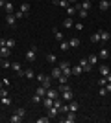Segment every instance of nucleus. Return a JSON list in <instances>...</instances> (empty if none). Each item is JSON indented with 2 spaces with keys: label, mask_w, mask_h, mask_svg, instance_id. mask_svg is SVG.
Returning <instances> with one entry per match:
<instances>
[{
  "label": "nucleus",
  "mask_w": 111,
  "mask_h": 123,
  "mask_svg": "<svg viewBox=\"0 0 111 123\" xmlns=\"http://www.w3.org/2000/svg\"><path fill=\"white\" fill-rule=\"evenodd\" d=\"M74 28H76V30H83V24H81V22H76V24H74Z\"/></svg>",
  "instance_id": "obj_47"
},
{
  "label": "nucleus",
  "mask_w": 111,
  "mask_h": 123,
  "mask_svg": "<svg viewBox=\"0 0 111 123\" xmlns=\"http://www.w3.org/2000/svg\"><path fill=\"white\" fill-rule=\"evenodd\" d=\"M52 4L54 6H59V7H69V0H52Z\"/></svg>",
  "instance_id": "obj_15"
},
{
  "label": "nucleus",
  "mask_w": 111,
  "mask_h": 123,
  "mask_svg": "<svg viewBox=\"0 0 111 123\" xmlns=\"http://www.w3.org/2000/svg\"><path fill=\"white\" fill-rule=\"evenodd\" d=\"M87 59H89V62H91V64H93V66H95L96 62H98V55H89V57H87Z\"/></svg>",
  "instance_id": "obj_36"
},
{
  "label": "nucleus",
  "mask_w": 111,
  "mask_h": 123,
  "mask_svg": "<svg viewBox=\"0 0 111 123\" xmlns=\"http://www.w3.org/2000/svg\"><path fill=\"white\" fill-rule=\"evenodd\" d=\"M74 98V94H72V90H65V92H61V99H63L65 103H69L70 99Z\"/></svg>",
  "instance_id": "obj_7"
},
{
  "label": "nucleus",
  "mask_w": 111,
  "mask_h": 123,
  "mask_svg": "<svg viewBox=\"0 0 111 123\" xmlns=\"http://www.w3.org/2000/svg\"><path fill=\"white\" fill-rule=\"evenodd\" d=\"M80 6H81V9H87V11H89L91 7H93V2H91V0H83Z\"/></svg>",
  "instance_id": "obj_20"
},
{
  "label": "nucleus",
  "mask_w": 111,
  "mask_h": 123,
  "mask_svg": "<svg viewBox=\"0 0 111 123\" xmlns=\"http://www.w3.org/2000/svg\"><path fill=\"white\" fill-rule=\"evenodd\" d=\"M63 121L65 123H74L76 121V112H70L69 110V112H67V118H63Z\"/></svg>",
  "instance_id": "obj_13"
},
{
  "label": "nucleus",
  "mask_w": 111,
  "mask_h": 123,
  "mask_svg": "<svg viewBox=\"0 0 111 123\" xmlns=\"http://www.w3.org/2000/svg\"><path fill=\"white\" fill-rule=\"evenodd\" d=\"M59 114H61V112H59V108H56V107L46 108V116H48V118H58Z\"/></svg>",
  "instance_id": "obj_5"
},
{
  "label": "nucleus",
  "mask_w": 111,
  "mask_h": 123,
  "mask_svg": "<svg viewBox=\"0 0 111 123\" xmlns=\"http://www.w3.org/2000/svg\"><path fill=\"white\" fill-rule=\"evenodd\" d=\"M54 37H56V41H58V42L65 41V39H63V33H61V31H56V30H54Z\"/></svg>",
  "instance_id": "obj_31"
},
{
  "label": "nucleus",
  "mask_w": 111,
  "mask_h": 123,
  "mask_svg": "<svg viewBox=\"0 0 111 123\" xmlns=\"http://www.w3.org/2000/svg\"><path fill=\"white\" fill-rule=\"evenodd\" d=\"M2 86H4V83H2V81H0V88H2Z\"/></svg>",
  "instance_id": "obj_54"
},
{
  "label": "nucleus",
  "mask_w": 111,
  "mask_h": 123,
  "mask_svg": "<svg viewBox=\"0 0 111 123\" xmlns=\"http://www.w3.org/2000/svg\"><path fill=\"white\" fill-rule=\"evenodd\" d=\"M4 9H6V13H15V11H13V4H11V2H6Z\"/></svg>",
  "instance_id": "obj_32"
},
{
  "label": "nucleus",
  "mask_w": 111,
  "mask_h": 123,
  "mask_svg": "<svg viewBox=\"0 0 111 123\" xmlns=\"http://www.w3.org/2000/svg\"><path fill=\"white\" fill-rule=\"evenodd\" d=\"M32 101H33V103H41V101H43V98L39 96V94H35V96L32 98Z\"/></svg>",
  "instance_id": "obj_42"
},
{
  "label": "nucleus",
  "mask_w": 111,
  "mask_h": 123,
  "mask_svg": "<svg viewBox=\"0 0 111 123\" xmlns=\"http://www.w3.org/2000/svg\"><path fill=\"white\" fill-rule=\"evenodd\" d=\"M2 61H4V57H2V55H0V64H2Z\"/></svg>",
  "instance_id": "obj_53"
},
{
  "label": "nucleus",
  "mask_w": 111,
  "mask_h": 123,
  "mask_svg": "<svg viewBox=\"0 0 111 123\" xmlns=\"http://www.w3.org/2000/svg\"><path fill=\"white\" fill-rule=\"evenodd\" d=\"M13 15H15V18H17V20H19V18H24V17H26V15H24V13H22L21 9H19V11H15Z\"/></svg>",
  "instance_id": "obj_38"
},
{
  "label": "nucleus",
  "mask_w": 111,
  "mask_h": 123,
  "mask_svg": "<svg viewBox=\"0 0 111 123\" xmlns=\"http://www.w3.org/2000/svg\"><path fill=\"white\" fill-rule=\"evenodd\" d=\"M15 114H19V116H26V108H22V107H19V108H15Z\"/></svg>",
  "instance_id": "obj_35"
},
{
  "label": "nucleus",
  "mask_w": 111,
  "mask_h": 123,
  "mask_svg": "<svg viewBox=\"0 0 111 123\" xmlns=\"http://www.w3.org/2000/svg\"><path fill=\"white\" fill-rule=\"evenodd\" d=\"M106 90H107V94L111 92V83H107V85H106Z\"/></svg>",
  "instance_id": "obj_49"
},
{
  "label": "nucleus",
  "mask_w": 111,
  "mask_h": 123,
  "mask_svg": "<svg viewBox=\"0 0 111 123\" xmlns=\"http://www.w3.org/2000/svg\"><path fill=\"white\" fill-rule=\"evenodd\" d=\"M109 7H111V0H109Z\"/></svg>",
  "instance_id": "obj_56"
},
{
  "label": "nucleus",
  "mask_w": 111,
  "mask_h": 123,
  "mask_svg": "<svg viewBox=\"0 0 111 123\" xmlns=\"http://www.w3.org/2000/svg\"><path fill=\"white\" fill-rule=\"evenodd\" d=\"M46 61L50 62V64H56V55H54V53H46Z\"/></svg>",
  "instance_id": "obj_33"
},
{
  "label": "nucleus",
  "mask_w": 111,
  "mask_h": 123,
  "mask_svg": "<svg viewBox=\"0 0 111 123\" xmlns=\"http://www.w3.org/2000/svg\"><path fill=\"white\" fill-rule=\"evenodd\" d=\"M65 90H70V86H69V85H59V88H58V92L61 94V92H65Z\"/></svg>",
  "instance_id": "obj_39"
},
{
  "label": "nucleus",
  "mask_w": 111,
  "mask_h": 123,
  "mask_svg": "<svg viewBox=\"0 0 111 123\" xmlns=\"http://www.w3.org/2000/svg\"><path fill=\"white\" fill-rule=\"evenodd\" d=\"M58 66L61 68V72H63V75H67V77H70V75H72V68H70V64H69L67 61H61V62L58 64Z\"/></svg>",
  "instance_id": "obj_1"
},
{
  "label": "nucleus",
  "mask_w": 111,
  "mask_h": 123,
  "mask_svg": "<svg viewBox=\"0 0 111 123\" xmlns=\"http://www.w3.org/2000/svg\"><path fill=\"white\" fill-rule=\"evenodd\" d=\"M6 22H7L11 28H15V26H17V18H15V15H13V13H7V15H6Z\"/></svg>",
  "instance_id": "obj_6"
},
{
  "label": "nucleus",
  "mask_w": 111,
  "mask_h": 123,
  "mask_svg": "<svg viewBox=\"0 0 111 123\" xmlns=\"http://www.w3.org/2000/svg\"><path fill=\"white\" fill-rule=\"evenodd\" d=\"M80 74H83V68L78 64V66H74V68H72V75H80Z\"/></svg>",
  "instance_id": "obj_30"
},
{
  "label": "nucleus",
  "mask_w": 111,
  "mask_h": 123,
  "mask_svg": "<svg viewBox=\"0 0 111 123\" xmlns=\"http://www.w3.org/2000/svg\"><path fill=\"white\" fill-rule=\"evenodd\" d=\"M0 103H4V105H11V99L9 98H0Z\"/></svg>",
  "instance_id": "obj_45"
},
{
  "label": "nucleus",
  "mask_w": 111,
  "mask_h": 123,
  "mask_svg": "<svg viewBox=\"0 0 111 123\" xmlns=\"http://www.w3.org/2000/svg\"><path fill=\"white\" fill-rule=\"evenodd\" d=\"M100 9L102 11L109 9V0H100Z\"/></svg>",
  "instance_id": "obj_27"
},
{
  "label": "nucleus",
  "mask_w": 111,
  "mask_h": 123,
  "mask_svg": "<svg viewBox=\"0 0 111 123\" xmlns=\"http://www.w3.org/2000/svg\"><path fill=\"white\" fill-rule=\"evenodd\" d=\"M0 55L4 57V59H7V57L11 55V50L7 46H0Z\"/></svg>",
  "instance_id": "obj_14"
},
{
  "label": "nucleus",
  "mask_w": 111,
  "mask_h": 123,
  "mask_svg": "<svg viewBox=\"0 0 111 123\" xmlns=\"http://www.w3.org/2000/svg\"><path fill=\"white\" fill-rule=\"evenodd\" d=\"M59 48H61V51H67V50H70V44H69V41H61V42H59Z\"/></svg>",
  "instance_id": "obj_23"
},
{
  "label": "nucleus",
  "mask_w": 111,
  "mask_h": 123,
  "mask_svg": "<svg viewBox=\"0 0 111 123\" xmlns=\"http://www.w3.org/2000/svg\"><path fill=\"white\" fill-rule=\"evenodd\" d=\"M41 105H43L44 108H50V107H54V99L48 98V96H44V98H43V101H41Z\"/></svg>",
  "instance_id": "obj_8"
},
{
  "label": "nucleus",
  "mask_w": 111,
  "mask_h": 123,
  "mask_svg": "<svg viewBox=\"0 0 111 123\" xmlns=\"http://www.w3.org/2000/svg\"><path fill=\"white\" fill-rule=\"evenodd\" d=\"M91 42H100V31H96V33H93V35H91Z\"/></svg>",
  "instance_id": "obj_26"
},
{
  "label": "nucleus",
  "mask_w": 111,
  "mask_h": 123,
  "mask_svg": "<svg viewBox=\"0 0 111 123\" xmlns=\"http://www.w3.org/2000/svg\"><path fill=\"white\" fill-rule=\"evenodd\" d=\"M24 77H26V79H33V77H35V72H33L32 68H26V70H24Z\"/></svg>",
  "instance_id": "obj_19"
},
{
  "label": "nucleus",
  "mask_w": 111,
  "mask_h": 123,
  "mask_svg": "<svg viewBox=\"0 0 111 123\" xmlns=\"http://www.w3.org/2000/svg\"><path fill=\"white\" fill-rule=\"evenodd\" d=\"M98 85H100V86H106V85H107V79L100 75V81H98Z\"/></svg>",
  "instance_id": "obj_43"
},
{
  "label": "nucleus",
  "mask_w": 111,
  "mask_h": 123,
  "mask_svg": "<svg viewBox=\"0 0 111 123\" xmlns=\"http://www.w3.org/2000/svg\"><path fill=\"white\" fill-rule=\"evenodd\" d=\"M106 79H107V83H111V74H109V75H106Z\"/></svg>",
  "instance_id": "obj_52"
},
{
  "label": "nucleus",
  "mask_w": 111,
  "mask_h": 123,
  "mask_svg": "<svg viewBox=\"0 0 111 123\" xmlns=\"http://www.w3.org/2000/svg\"><path fill=\"white\" fill-rule=\"evenodd\" d=\"M35 94H39L41 98H44V96H46V86H39V88L35 90Z\"/></svg>",
  "instance_id": "obj_28"
},
{
  "label": "nucleus",
  "mask_w": 111,
  "mask_h": 123,
  "mask_svg": "<svg viewBox=\"0 0 111 123\" xmlns=\"http://www.w3.org/2000/svg\"><path fill=\"white\" fill-rule=\"evenodd\" d=\"M98 31H100V41L102 42H109V39H111L109 31H106V30H98Z\"/></svg>",
  "instance_id": "obj_9"
},
{
  "label": "nucleus",
  "mask_w": 111,
  "mask_h": 123,
  "mask_svg": "<svg viewBox=\"0 0 111 123\" xmlns=\"http://www.w3.org/2000/svg\"><path fill=\"white\" fill-rule=\"evenodd\" d=\"M46 96H48V98H52V99H58L59 98L58 88H56V90H54V88H46Z\"/></svg>",
  "instance_id": "obj_12"
},
{
  "label": "nucleus",
  "mask_w": 111,
  "mask_h": 123,
  "mask_svg": "<svg viewBox=\"0 0 111 123\" xmlns=\"http://www.w3.org/2000/svg\"><path fill=\"white\" fill-rule=\"evenodd\" d=\"M22 119H24L22 116H19V114H13V116L9 118V121H11V123H21Z\"/></svg>",
  "instance_id": "obj_24"
},
{
  "label": "nucleus",
  "mask_w": 111,
  "mask_h": 123,
  "mask_svg": "<svg viewBox=\"0 0 111 123\" xmlns=\"http://www.w3.org/2000/svg\"><path fill=\"white\" fill-rule=\"evenodd\" d=\"M98 94H100V98H104L107 94V90H106V86H100V90H98Z\"/></svg>",
  "instance_id": "obj_44"
},
{
  "label": "nucleus",
  "mask_w": 111,
  "mask_h": 123,
  "mask_svg": "<svg viewBox=\"0 0 111 123\" xmlns=\"http://www.w3.org/2000/svg\"><path fill=\"white\" fill-rule=\"evenodd\" d=\"M0 98H7V88H0Z\"/></svg>",
  "instance_id": "obj_41"
},
{
  "label": "nucleus",
  "mask_w": 111,
  "mask_h": 123,
  "mask_svg": "<svg viewBox=\"0 0 111 123\" xmlns=\"http://www.w3.org/2000/svg\"><path fill=\"white\" fill-rule=\"evenodd\" d=\"M0 46H6V39H0Z\"/></svg>",
  "instance_id": "obj_50"
},
{
  "label": "nucleus",
  "mask_w": 111,
  "mask_h": 123,
  "mask_svg": "<svg viewBox=\"0 0 111 123\" xmlns=\"http://www.w3.org/2000/svg\"><path fill=\"white\" fill-rule=\"evenodd\" d=\"M69 44H70V48H78L80 46V39L78 37H72V39L69 41Z\"/></svg>",
  "instance_id": "obj_22"
},
{
  "label": "nucleus",
  "mask_w": 111,
  "mask_h": 123,
  "mask_svg": "<svg viewBox=\"0 0 111 123\" xmlns=\"http://www.w3.org/2000/svg\"><path fill=\"white\" fill-rule=\"evenodd\" d=\"M76 15H78L80 18H87V15H89V11H87V9H78V13H76Z\"/></svg>",
  "instance_id": "obj_29"
},
{
  "label": "nucleus",
  "mask_w": 111,
  "mask_h": 123,
  "mask_svg": "<svg viewBox=\"0 0 111 123\" xmlns=\"http://www.w3.org/2000/svg\"><path fill=\"white\" fill-rule=\"evenodd\" d=\"M6 6V0H0V7H4Z\"/></svg>",
  "instance_id": "obj_51"
},
{
  "label": "nucleus",
  "mask_w": 111,
  "mask_h": 123,
  "mask_svg": "<svg viewBox=\"0 0 111 123\" xmlns=\"http://www.w3.org/2000/svg\"><path fill=\"white\" fill-rule=\"evenodd\" d=\"M63 26L67 28V30H70V28H74V20H72V17H67L63 20Z\"/></svg>",
  "instance_id": "obj_16"
},
{
  "label": "nucleus",
  "mask_w": 111,
  "mask_h": 123,
  "mask_svg": "<svg viewBox=\"0 0 111 123\" xmlns=\"http://www.w3.org/2000/svg\"><path fill=\"white\" fill-rule=\"evenodd\" d=\"M15 44H17V42L13 41V39H6V46L9 48V50H11V48H13V46H15Z\"/></svg>",
  "instance_id": "obj_37"
},
{
  "label": "nucleus",
  "mask_w": 111,
  "mask_h": 123,
  "mask_svg": "<svg viewBox=\"0 0 111 123\" xmlns=\"http://www.w3.org/2000/svg\"><path fill=\"white\" fill-rule=\"evenodd\" d=\"M61 74H63V72H61V68H59V66H54L52 72H50V77H52V79H59Z\"/></svg>",
  "instance_id": "obj_11"
},
{
  "label": "nucleus",
  "mask_w": 111,
  "mask_h": 123,
  "mask_svg": "<svg viewBox=\"0 0 111 123\" xmlns=\"http://www.w3.org/2000/svg\"><path fill=\"white\" fill-rule=\"evenodd\" d=\"M11 70L17 74V75H21V77H24V70H22V66H21V62H11Z\"/></svg>",
  "instance_id": "obj_2"
},
{
  "label": "nucleus",
  "mask_w": 111,
  "mask_h": 123,
  "mask_svg": "<svg viewBox=\"0 0 111 123\" xmlns=\"http://www.w3.org/2000/svg\"><path fill=\"white\" fill-rule=\"evenodd\" d=\"M69 2H76V0H69Z\"/></svg>",
  "instance_id": "obj_55"
},
{
  "label": "nucleus",
  "mask_w": 111,
  "mask_h": 123,
  "mask_svg": "<svg viewBox=\"0 0 111 123\" xmlns=\"http://www.w3.org/2000/svg\"><path fill=\"white\" fill-rule=\"evenodd\" d=\"M76 13H78L76 6H70V4H69V7H67V15H70V17H72V15H76Z\"/></svg>",
  "instance_id": "obj_25"
},
{
  "label": "nucleus",
  "mask_w": 111,
  "mask_h": 123,
  "mask_svg": "<svg viewBox=\"0 0 111 123\" xmlns=\"http://www.w3.org/2000/svg\"><path fill=\"white\" fill-rule=\"evenodd\" d=\"M78 108H80V103H76V101H72V99H70L69 110H70V112H78Z\"/></svg>",
  "instance_id": "obj_17"
},
{
  "label": "nucleus",
  "mask_w": 111,
  "mask_h": 123,
  "mask_svg": "<svg viewBox=\"0 0 111 123\" xmlns=\"http://www.w3.org/2000/svg\"><path fill=\"white\" fill-rule=\"evenodd\" d=\"M80 66L83 68L85 72H93V68H95V66L89 62V59H80Z\"/></svg>",
  "instance_id": "obj_3"
},
{
  "label": "nucleus",
  "mask_w": 111,
  "mask_h": 123,
  "mask_svg": "<svg viewBox=\"0 0 111 123\" xmlns=\"http://www.w3.org/2000/svg\"><path fill=\"white\" fill-rule=\"evenodd\" d=\"M35 57H37V46H32L26 51V61H35Z\"/></svg>",
  "instance_id": "obj_4"
},
{
  "label": "nucleus",
  "mask_w": 111,
  "mask_h": 123,
  "mask_svg": "<svg viewBox=\"0 0 111 123\" xmlns=\"http://www.w3.org/2000/svg\"><path fill=\"white\" fill-rule=\"evenodd\" d=\"M67 81H69V77H67V75H63V74H61V75H59V79H58V83H59V85H67Z\"/></svg>",
  "instance_id": "obj_34"
},
{
  "label": "nucleus",
  "mask_w": 111,
  "mask_h": 123,
  "mask_svg": "<svg viewBox=\"0 0 111 123\" xmlns=\"http://www.w3.org/2000/svg\"><path fill=\"white\" fill-rule=\"evenodd\" d=\"M19 9H21L22 13H24V15H28V13H30V4H26V2H22Z\"/></svg>",
  "instance_id": "obj_21"
},
{
  "label": "nucleus",
  "mask_w": 111,
  "mask_h": 123,
  "mask_svg": "<svg viewBox=\"0 0 111 123\" xmlns=\"http://www.w3.org/2000/svg\"><path fill=\"white\" fill-rule=\"evenodd\" d=\"M0 66H2V68H9V66H11V62H9V61H6V59H4V61H2V64H0Z\"/></svg>",
  "instance_id": "obj_46"
},
{
  "label": "nucleus",
  "mask_w": 111,
  "mask_h": 123,
  "mask_svg": "<svg viewBox=\"0 0 111 123\" xmlns=\"http://www.w3.org/2000/svg\"><path fill=\"white\" fill-rule=\"evenodd\" d=\"M50 121V118L48 116H43V118H37V123H48Z\"/></svg>",
  "instance_id": "obj_40"
},
{
  "label": "nucleus",
  "mask_w": 111,
  "mask_h": 123,
  "mask_svg": "<svg viewBox=\"0 0 111 123\" xmlns=\"http://www.w3.org/2000/svg\"><path fill=\"white\" fill-rule=\"evenodd\" d=\"M61 112H69V105H65V103H63V107H61Z\"/></svg>",
  "instance_id": "obj_48"
},
{
  "label": "nucleus",
  "mask_w": 111,
  "mask_h": 123,
  "mask_svg": "<svg viewBox=\"0 0 111 123\" xmlns=\"http://www.w3.org/2000/svg\"><path fill=\"white\" fill-rule=\"evenodd\" d=\"M98 72H100L102 77H106V75H109V74H111V70H109V66H107V64H100Z\"/></svg>",
  "instance_id": "obj_10"
},
{
  "label": "nucleus",
  "mask_w": 111,
  "mask_h": 123,
  "mask_svg": "<svg viewBox=\"0 0 111 123\" xmlns=\"http://www.w3.org/2000/svg\"><path fill=\"white\" fill-rule=\"evenodd\" d=\"M107 57H109V50H107V48H102L100 53H98V59H107Z\"/></svg>",
  "instance_id": "obj_18"
}]
</instances>
